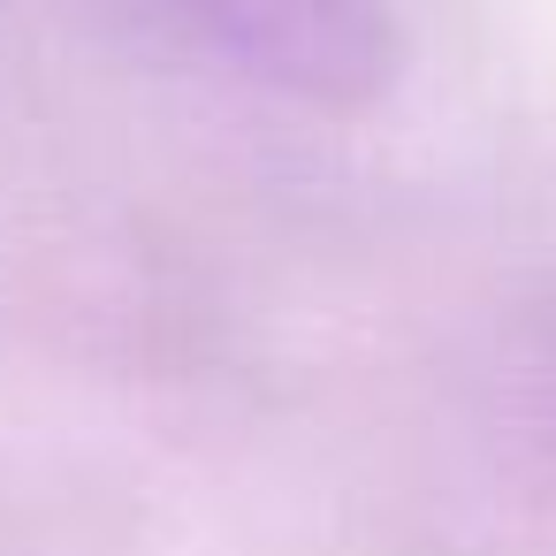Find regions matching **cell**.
<instances>
[{"label": "cell", "instance_id": "1", "mask_svg": "<svg viewBox=\"0 0 556 556\" xmlns=\"http://www.w3.org/2000/svg\"><path fill=\"white\" fill-rule=\"evenodd\" d=\"M161 9L229 70L313 108L374 100L396 62L381 0H161Z\"/></svg>", "mask_w": 556, "mask_h": 556}]
</instances>
